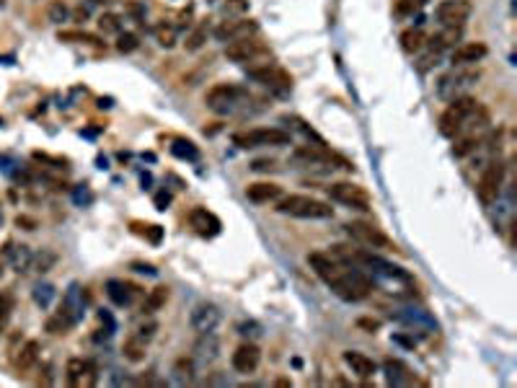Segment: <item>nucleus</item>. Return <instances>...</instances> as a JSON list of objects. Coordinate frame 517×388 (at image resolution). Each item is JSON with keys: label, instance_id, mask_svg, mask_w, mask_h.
Listing matches in <instances>:
<instances>
[{"label": "nucleus", "instance_id": "nucleus-1", "mask_svg": "<svg viewBox=\"0 0 517 388\" xmlns=\"http://www.w3.org/2000/svg\"><path fill=\"white\" fill-rule=\"evenodd\" d=\"M308 264L318 275L321 282L331 287L334 295H339L342 301L360 303L370 295L372 282L365 277V272L352 267L347 259L336 257V254H326V251H313V254H308Z\"/></svg>", "mask_w": 517, "mask_h": 388}, {"label": "nucleus", "instance_id": "nucleus-2", "mask_svg": "<svg viewBox=\"0 0 517 388\" xmlns=\"http://www.w3.org/2000/svg\"><path fill=\"white\" fill-rule=\"evenodd\" d=\"M489 111L471 96H458L447 104V109L440 117V135L455 140L458 135L468 132H487Z\"/></svg>", "mask_w": 517, "mask_h": 388}, {"label": "nucleus", "instance_id": "nucleus-3", "mask_svg": "<svg viewBox=\"0 0 517 388\" xmlns=\"http://www.w3.org/2000/svg\"><path fill=\"white\" fill-rule=\"evenodd\" d=\"M277 213L300 220H328L334 218V207L323 199L308 197V194H290L277 202Z\"/></svg>", "mask_w": 517, "mask_h": 388}, {"label": "nucleus", "instance_id": "nucleus-4", "mask_svg": "<svg viewBox=\"0 0 517 388\" xmlns=\"http://www.w3.org/2000/svg\"><path fill=\"white\" fill-rule=\"evenodd\" d=\"M248 94L243 88L230 86V83H220V86H212L204 96V104L210 106L212 111L218 114H233L235 109H240L246 104Z\"/></svg>", "mask_w": 517, "mask_h": 388}, {"label": "nucleus", "instance_id": "nucleus-5", "mask_svg": "<svg viewBox=\"0 0 517 388\" xmlns=\"http://www.w3.org/2000/svg\"><path fill=\"white\" fill-rule=\"evenodd\" d=\"M248 75L254 78L256 83H262V86H267L269 91H274V94L284 96L292 91V75L284 70V67H279L277 62H262V65H251L248 67Z\"/></svg>", "mask_w": 517, "mask_h": 388}, {"label": "nucleus", "instance_id": "nucleus-6", "mask_svg": "<svg viewBox=\"0 0 517 388\" xmlns=\"http://www.w3.org/2000/svg\"><path fill=\"white\" fill-rule=\"evenodd\" d=\"M233 143L238 148H264V145H290V132L279 127H256V130L235 132Z\"/></svg>", "mask_w": 517, "mask_h": 388}, {"label": "nucleus", "instance_id": "nucleus-7", "mask_svg": "<svg viewBox=\"0 0 517 388\" xmlns=\"http://www.w3.org/2000/svg\"><path fill=\"white\" fill-rule=\"evenodd\" d=\"M479 70L471 65L466 67H455V70H450L447 75H443L438 83V96L440 99H445V101H452V99H458V96H463V91H466L468 86H474L476 81H479Z\"/></svg>", "mask_w": 517, "mask_h": 388}, {"label": "nucleus", "instance_id": "nucleus-8", "mask_svg": "<svg viewBox=\"0 0 517 388\" xmlns=\"http://www.w3.org/2000/svg\"><path fill=\"white\" fill-rule=\"evenodd\" d=\"M347 233L355 238L357 243L367 246V249H375V251H396V243L388 238L378 226H372V223H365V220H352L347 223Z\"/></svg>", "mask_w": 517, "mask_h": 388}, {"label": "nucleus", "instance_id": "nucleus-9", "mask_svg": "<svg viewBox=\"0 0 517 388\" xmlns=\"http://www.w3.org/2000/svg\"><path fill=\"white\" fill-rule=\"evenodd\" d=\"M328 197L334 202H342V205L352 207V210H360V213H367L372 207V197L370 192L360 187V184L352 182H336L328 187Z\"/></svg>", "mask_w": 517, "mask_h": 388}, {"label": "nucleus", "instance_id": "nucleus-10", "mask_svg": "<svg viewBox=\"0 0 517 388\" xmlns=\"http://www.w3.org/2000/svg\"><path fill=\"white\" fill-rule=\"evenodd\" d=\"M504 184V163L502 161H489L487 169L481 171L479 182H476V194H479L481 205H491L496 202L499 192Z\"/></svg>", "mask_w": 517, "mask_h": 388}, {"label": "nucleus", "instance_id": "nucleus-11", "mask_svg": "<svg viewBox=\"0 0 517 388\" xmlns=\"http://www.w3.org/2000/svg\"><path fill=\"white\" fill-rule=\"evenodd\" d=\"M272 52L269 47L264 42L254 37H246V39H235L226 47V57L238 62V65H251V62H259V60H267Z\"/></svg>", "mask_w": 517, "mask_h": 388}, {"label": "nucleus", "instance_id": "nucleus-12", "mask_svg": "<svg viewBox=\"0 0 517 388\" xmlns=\"http://www.w3.org/2000/svg\"><path fill=\"white\" fill-rule=\"evenodd\" d=\"M471 11H474L471 0H443L435 8V18H438L440 26H463Z\"/></svg>", "mask_w": 517, "mask_h": 388}, {"label": "nucleus", "instance_id": "nucleus-13", "mask_svg": "<svg viewBox=\"0 0 517 388\" xmlns=\"http://www.w3.org/2000/svg\"><path fill=\"white\" fill-rule=\"evenodd\" d=\"M256 31H259V23L254 18H228V21H223L215 29V37L228 44V42H235V39L254 37Z\"/></svg>", "mask_w": 517, "mask_h": 388}, {"label": "nucleus", "instance_id": "nucleus-14", "mask_svg": "<svg viewBox=\"0 0 517 388\" xmlns=\"http://www.w3.org/2000/svg\"><path fill=\"white\" fill-rule=\"evenodd\" d=\"M220 321H223V311H220L215 303H199V306H194V311H191V316H189L191 329L197 331V334L215 331Z\"/></svg>", "mask_w": 517, "mask_h": 388}, {"label": "nucleus", "instance_id": "nucleus-15", "mask_svg": "<svg viewBox=\"0 0 517 388\" xmlns=\"http://www.w3.org/2000/svg\"><path fill=\"white\" fill-rule=\"evenodd\" d=\"M259 362H262V350L256 345H251V342H243V345L235 347L233 357H230V365H233L235 373H254L256 367H259Z\"/></svg>", "mask_w": 517, "mask_h": 388}, {"label": "nucleus", "instance_id": "nucleus-16", "mask_svg": "<svg viewBox=\"0 0 517 388\" xmlns=\"http://www.w3.org/2000/svg\"><path fill=\"white\" fill-rule=\"evenodd\" d=\"M67 383L70 386H94L96 383V365L91 360H83V357H73L67 360Z\"/></svg>", "mask_w": 517, "mask_h": 388}, {"label": "nucleus", "instance_id": "nucleus-17", "mask_svg": "<svg viewBox=\"0 0 517 388\" xmlns=\"http://www.w3.org/2000/svg\"><path fill=\"white\" fill-rule=\"evenodd\" d=\"M489 47L484 42H466V44H458L455 50H452V65L455 67H466V65H476L481 60L487 57Z\"/></svg>", "mask_w": 517, "mask_h": 388}, {"label": "nucleus", "instance_id": "nucleus-18", "mask_svg": "<svg viewBox=\"0 0 517 388\" xmlns=\"http://www.w3.org/2000/svg\"><path fill=\"white\" fill-rule=\"evenodd\" d=\"M106 295H109V301L114 306L124 308V306H132L135 298H140V287L132 285V282H124V279H109L106 282Z\"/></svg>", "mask_w": 517, "mask_h": 388}, {"label": "nucleus", "instance_id": "nucleus-19", "mask_svg": "<svg viewBox=\"0 0 517 388\" xmlns=\"http://www.w3.org/2000/svg\"><path fill=\"white\" fill-rule=\"evenodd\" d=\"M39 362V342L37 339H29V342H23L18 350L13 352V370L18 375H26L31 367Z\"/></svg>", "mask_w": 517, "mask_h": 388}, {"label": "nucleus", "instance_id": "nucleus-20", "mask_svg": "<svg viewBox=\"0 0 517 388\" xmlns=\"http://www.w3.org/2000/svg\"><path fill=\"white\" fill-rule=\"evenodd\" d=\"M347 367H350L352 373L357 375V378H372V375L378 373V365H375V360L367 357L365 352H355V350H347L342 355Z\"/></svg>", "mask_w": 517, "mask_h": 388}, {"label": "nucleus", "instance_id": "nucleus-21", "mask_svg": "<svg viewBox=\"0 0 517 388\" xmlns=\"http://www.w3.org/2000/svg\"><path fill=\"white\" fill-rule=\"evenodd\" d=\"M189 223L199 235H218L220 233V220L215 218L207 207H194L189 213Z\"/></svg>", "mask_w": 517, "mask_h": 388}, {"label": "nucleus", "instance_id": "nucleus-22", "mask_svg": "<svg viewBox=\"0 0 517 388\" xmlns=\"http://www.w3.org/2000/svg\"><path fill=\"white\" fill-rule=\"evenodd\" d=\"M279 194H282V189L272 182H256V184H248L246 187V197L251 199V202H256V205L274 202V199H279Z\"/></svg>", "mask_w": 517, "mask_h": 388}, {"label": "nucleus", "instance_id": "nucleus-23", "mask_svg": "<svg viewBox=\"0 0 517 388\" xmlns=\"http://www.w3.org/2000/svg\"><path fill=\"white\" fill-rule=\"evenodd\" d=\"M484 143H487V132H468V135H458V138H455V145H452V155H455V158H466V155L476 153Z\"/></svg>", "mask_w": 517, "mask_h": 388}, {"label": "nucleus", "instance_id": "nucleus-24", "mask_svg": "<svg viewBox=\"0 0 517 388\" xmlns=\"http://www.w3.org/2000/svg\"><path fill=\"white\" fill-rule=\"evenodd\" d=\"M122 355H124V360H127V362H135V365H138V362H143V360H145V355H148V342L140 337V334H135V331H132L130 337L124 339Z\"/></svg>", "mask_w": 517, "mask_h": 388}, {"label": "nucleus", "instance_id": "nucleus-25", "mask_svg": "<svg viewBox=\"0 0 517 388\" xmlns=\"http://www.w3.org/2000/svg\"><path fill=\"white\" fill-rule=\"evenodd\" d=\"M460 31H463V26H443V31L430 39V50L438 55V52L455 47V42L460 39Z\"/></svg>", "mask_w": 517, "mask_h": 388}, {"label": "nucleus", "instance_id": "nucleus-26", "mask_svg": "<svg viewBox=\"0 0 517 388\" xmlns=\"http://www.w3.org/2000/svg\"><path fill=\"white\" fill-rule=\"evenodd\" d=\"M168 295H171V290H168L166 285H155L153 290L145 295V301H143V314H145V316L158 314L160 308L168 303Z\"/></svg>", "mask_w": 517, "mask_h": 388}, {"label": "nucleus", "instance_id": "nucleus-27", "mask_svg": "<svg viewBox=\"0 0 517 388\" xmlns=\"http://www.w3.org/2000/svg\"><path fill=\"white\" fill-rule=\"evenodd\" d=\"M218 350H220V342L215 339V334L212 331H207V334H199V342L194 345V352H197V357L202 360H215L218 357Z\"/></svg>", "mask_w": 517, "mask_h": 388}, {"label": "nucleus", "instance_id": "nucleus-28", "mask_svg": "<svg viewBox=\"0 0 517 388\" xmlns=\"http://www.w3.org/2000/svg\"><path fill=\"white\" fill-rule=\"evenodd\" d=\"M424 34L422 29H406L404 34H401V50L408 52V55H414V52H419L424 47Z\"/></svg>", "mask_w": 517, "mask_h": 388}, {"label": "nucleus", "instance_id": "nucleus-29", "mask_svg": "<svg viewBox=\"0 0 517 388\" xmlns=\"http://www.w3.org/2000/svg\"><path fill=\"white\" fill-rule=\"evenodd\" d=\"M204 42H207V23H199L197 29L191 31V34H187V42H184V47H187V52H197L204 47Z\"/></svg>", "mask_w": 517, "mask_h": 388}, {"label": "nucleus", "instance_id": "nucleus-30", "mask_svg": "<svg viewBox=\"0 0 517 388\" xmlns=\"http://www.w3.org/2000/svg\"><path fill=\"white\" fill-rule=\"evenodd\" d=\"M99 31L101 34H122V18L117 13H104L99 18Z\"/></svg>", "mask_w": 517, "mask_h": 388}, {"label": "nucleus", "instance_id": "nucleus-31", "mask_svg": "<svg viewBox=\"0 0 517 388\" xmlns=\"http://www.w3.org/2000/svg\"><path fill=\"white\" fill-rule=\"evenodd\" d=\"M155 39H158L160 47L171 50V47L176 44V29H174V26H166V23H163V26H158V29H155Z\"/></svg>", "mask_w": 517, "mask_h": 388}, {"label": "nucleus", "instance_id": "nucleus-32", "mask_svg": "<svg viewBox=\"0 0 517 388\" xmlns=\"http://www.w3.org/2000/svg\"><path fill=\"white\" fill-rule=\"evenodd\" d=\"M8 257L13 259L16 270H18V272H21L23 267H29V264H31V254H29V249H26V246H18V249H8Z\"/></svg>", "mask_w": 517, "mask_h": 388}, {"label": "nucleus", "instance_id": "nucleus-33", "mask_svg": "<svg viewBox=\"0 0 517 388\" xmlns=\"http://www.w3.org/2000/svg\"><path fill=\"white\" fill-rule=\"evenodd\" d=\"M47 16H50L52 23H62V21H67L70 11H67V6L62 3V0H55V3L50 6V11H47Z\"/></svg>", "mask_w": 517, "mask_h": 388}, {"label": "nucleus", "instance_id": "nucleus-34", "mask_svg": "<svg viewBox=\"0 0 517 388\" xmlns=\"http://www.w3.org/2000/svg\"><path fill=\"white\" fill-rule=\"evenodd\" d=\"M140 47L138 37L135 34H130V31H124V34H119L117 39V50L122 52V55H130V52H135Z\"/></svg>", "mask_w": 517, "mask_h": 388}, {"label": "nucleus", "instance_id": "nucleus-35", "mask_svg": "<svg viewBox=\"0 0 517 388\" xmlns=\"http://www.w3.org/2000/svg\"><path fill=\"white\" fill-rule=\"evenodd\" d=\"M11 311H13V295L8 293V290H3V293H0V326L8 321Z\"/></svg>", "mask_w": 517, "mask_h": 388}, {"label": "nucleus", "instance_id": "nucleus-36", "mask_svg": "<svg viewBox=\"0 0 517 388\" xmlns=\"http://www.w3.org/2000/svg\"><path fill=\"white\" fill-rule=\"evenodd\" d=\"M176 378H179V381H187V383L194 378V365H191V360H179V362H176Z\"/></svg>", "mask_w": 517, "mask_h": 388}, {"label": "nucleus", "instance_id": "nucleus-37", "mask_svg": "<svg viewBox=\"0 0 517 388\" xmlns=\"http://www.w3.org/2000/svg\"><path fill=\"white\" fill-rule=\"evenodd\" d=\"M424 3H427V0H396V13H401V16L414 13V11H419Z\"/></svg>", "mask_w": 517, "mask_h": 388}, {"label": "nucleus", "instance_id": "nucleus-38", "mask_svg": "<svg viewBox=\"0 0 517 388\" xmlns=\"http://www.w3.org/2000/svg\"><path fill=\"white\" fill-rule=\"evenodd\" d=\"M55 262H57V257H55L52 251H42V254L34 259V267H37V272H50V267Z\"/></svg>", "mask_w": 517, "mask_h": 388}, {"label": "nucleus", "instance_id": "nucleus-39", "mask_svg": "<svg viewBox=\"0 0 517 388\" xmlns=\"http://www.w3.org/2000/svg\"><path fill=\"white\" fill-rule=\"evenodd\" d=\"M226 11L228 13H246L248 11V0H226Z\"/></svg>", "mask_w": 517, "mask_h": 388}, {"label": "nucleus", "instance_id": "nucleus-40", "mask_svg": "<svg viewBox=\"0 0 517 388\" xmlns=\"http://www.w3.org/2000/svg\"><path fill=\"white\" fill-rule=\"evenodd\" d=\"M60 39H75V42H91V44H101L96 37L91 34H80V31H65V34H60Z\"/></svg>", "mask_w": 517, "mask_h": 388}, {"label": "nucleus", "instance_id": "nucleus-41", "mask_svg": "<svg viewBox=\"0 0 517 388\" xmlns=\"http://www.w3.org/2000/svg\"><path fill=\"white\" fill-rule=\"evenodd\" d=\"M42 290H44V293H39V287H37V293H34V298H37V303L47 306V303H50V298H52V287H50V285H42Z\"/></svg>", "mask_w": 517, "mask_h": 388}, {"label": "nucleus", "instance_id": "nucleus-42", "mask_svg": "<svg viewBox=\"0 0 517 388\" xmlns=\"http://www.w3.org/2000/svg\"><path fill=\"white\" fill-rule=\"evenodd\" d=\"M357 326H362V329H367V331H370V334H372V331H378V329H380V321H375V318H360Z\"/></svg>", "mask_w": 517, "mask_h": 388}, {"label": "nucleus", "instance_id": "nucleus-43", "mask_svg": "<svg viewBox=\"0 0 517 388\" xmlns=\"http://www.w3.org/2000/svg\"><path fill=\"white\" fill-rule=\"evenodd\" d=\"M251 169H254V171H272V169H274V163H272V161H254V163H251Z\"/></svg>", "mask_w": 517, "mask_h": 388}, {"label": "nucleus", "instance_id": "nucleus-44", "mask_svg": "<svg viewBox=\"0 0 517 388\" xmlns=\"http://www.w3.org/2000/svg\"><path fill=\"white\" fill-rule=\"evenodd\" d=\"M168 202H171V197H168V194H158V197H155V205H158V210H166Z\"/></svg>", "mask_w": 517, "mask_h": 388}, {"label": "nucleus", "instance_id": "nucleus-45", "mask_svg": "<svg viewBox=\"0 0 517 388\" xmlns=\"http://www.w3.org/2000/svg\"><path fill=\"white\" fill-rule=\"evenodd\" d=\"M16 223H18V226H29V231H34V226H37V223H34V220H29V218H18Z\"/></svg>", "mask_w": 517, "mask_h": 388}, {"label": "nucleus", "instance_id": "nucleus-46", "mask_svg": "<svg viewBox=\"0 0 517 388\" xmlns=\"http://www.w3.org/2000/svg\"><path fill=\"white\" fill-rule=\"evenodd\" d=\"M135 270L138 272H148V275H153V267H150V264H135Z\"/></svg>", "mask_w": 517, "mask_h": 388}, {"label": "nucleus", "instance_id": "nucleus-47", "mask_svg": "<svg viewBox=\"0 0 517 388\" xmlns=\"http://www.w3.org/2000/svg\"><path fill=\"white\" fill-rule=\"evenodd\" d=\"M88 3H94V6H96V3H106V0H88Z\"/></svg>", "mask_w": 517, "mask_h": 388}]
</instances>
